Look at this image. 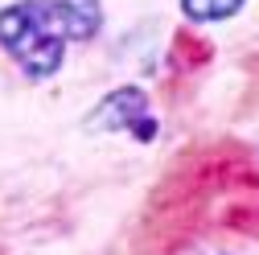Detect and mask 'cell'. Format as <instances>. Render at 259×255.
Returning a JSON list of instances; mask_svg holds the SVG:
<instances>
[{
  "label": "cell",
  "mask_w": 259,
  "mask_h": 255,
  "mask_svg": "<svg viewBox=\"0 0 259 255\" xmlns=\"http://www.w3.org/2000/svg\"><path fill=\"white\" fill-rule=\"evenodd\" d=\"M239 5L243 0H181V9H185L189 21H222V17H231Z\"/></svg>",
  "instance_id": "5"
},
{
  "label": "cell",
  "mask_w": 259,
  "mask_h": 255,
  "mask_svg": "<svg viewBox=\"0 0 259 255\" xmlns=\"http://www.w3.org/2000/svg\"><path fill=\"white\" fill-rule=\"evenodd\" d=\"M87 128H95V132H136L140 140H148L156 132L152 119H148V99H144V91H136V87L111 91L107 99L95 107Z\"/></svg>",
  "instance_id": "2"
},
{
  "label": "cell",
  "mask_w": 259,
  "mask_h": 255,
  "mask_svg": "<svg viewBox=\"0 0 259 255\" xmlns=\"http://www.w3.org/2000/svg\"><path fill=\"white\" fill-rule=\"evenodd\" d=\"M0 41L33 78H50L62 66V33L58 17L46 0H21L0 13Z\"/></svg>",
  "instance_id": "1"
},
{
  "label": "cell",
  "mask_w": 259,
  "mask_h": 255,
  "mask_svg": "<svg viewBox=\"0 0 259 255\" xmlns=\"http://www.w3.org/2000/svg\"><path fill=\"white\" fill-rule=\"evenodd\" d=\"M206 58H210L206 37H193V33H177V37H173V66L198 70V66H206Z\"/></svg>",
  "instance_id": "4"
},
{
  "label": "cell",
  "mask_w": 259,
  "mask_h": 255,
  "mask_svg": "<svg viewBox=\"0 0 259 255\" xmlns=\"http://www.w3.org/2000/svg\"><path fill=\"white\" fill-rule=\"evenodd\" d=\"M46 5L58 17V25H62V33H66V37L87 41V37L99 33V21H103L99 0H46Z\"/></svg>",
  "instance_id": "3"
}]
</instances>
